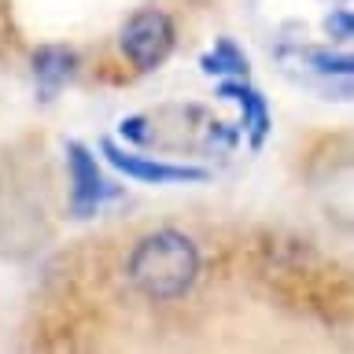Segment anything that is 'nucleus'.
Wrapping results in <instances>:
<instances>
[{"instance_id":"8","label":"nucleus","mask_w":354,"mask_h":354,"mask_svg":"<svg viewBox=\"0 0 354 354\" xmlns=\"http://www.w3.org/2000/svg\"><path fill=\"white\" fill-rule=\"evenodd\" d=\"M281 63L288 66H299V71H306L310 77H325V82H351L354 74V55L351 52H336V48H306V44H299V48H281Z\"/></svg>"},{"instance_id":"10","label":"nucleus","mask_w":354,"mask_h":354,"mask_svg":"<svg viewBox=\"0 0 354 354\" xmlns=\"http://www.w3.org/2000/svg\"><path fill=\"white\" fill-rule=\"evenodd\" d=\"M325 33L332 41H339V44H347L351 37H354V15H351V8H343V4H336L325 15Z\"/></svg>"},{"instance_id":"7","label":"nucleus","mask_w":354,"mask_h":354,"mask_svg":"<svg viewBox=\"0 0 354 354\" xmlns=\"http://www.w3.org/2000/svg\"><path fill=\"white\" fill-rule=\"evenodd\" d=\"M74 74H77V52L66 48V44H41L33 52V85H37L41 104H52Z\"/></svg>"},{"instance_id":"5","label":"nucleus","mask_w":354,"mask_h":354,"mask_svg":"<svg viewBox=\"0 0 354 354\" xmlns=\"http://www.w3.org/2000/svg\"><path fill=\"white\" fill-rule=\"evenodd\" d=\"M100 151H104V159L115 166L118 174H126L129 181H137V185H199V181H207V177H210L203 166L162 162V159H151V155L126 151V148H118L111 137L100 140Z\"/></svg>"},{"instance_id":"3","label":"nucleus","mask_w":354,"mask_h":354,"mask_svg":"<svg viewBox=\"0 0 354 354\" xmlns=\"http://www.w3.org/2000/svg\"><path fill=\"white\" fill-rule=\"evenodd\" d=\"M118 44H122V55L137 71H159L177 44L174 19L159 8H144V11L126 19V26L118 33Z\"/></svg>"},{"instance_id":"6","label":"nucleus","mask_w":354,"mask_h":354,"mask_svg":"<svg viewBox=\"0 0 354 354\" xmlns=\"http://www.w3.org/2000/svg\"><path fill=\"white\" fill-rule=\"evenodd\" d=\"M218 96L232 100V104L240 107V129H243V137H248L251 148L259 151L266 144V137H270V129H273L270 100H266L259 88L248 82V77H221V82H218Z\"/></svg>"},{"instance_id":"4","label":"nucleus","mask_w":354,"mask_h":354,"mask_svg":"<svg viewBox=\"0 0 354 354\" xmlns=\"http://www.w3.org/2000/svg\"><path fill=\"white\" fill-rule=\"evenodd\" d=\"M66 177H71V214L74 218H96L104 203L122 196L118 185H111L100 174L96 155L82 140H66Z\"/></svg>"},{"instance_id":"2","label":"nucleus","mask_w":354,"mask_h":354,"mask_svg":"<svg viewBox=\"0 0 354 354\" xmlns=\"http://www.w3.org/2000/svg\"><path fill=\"white\" fill-rule=\"evenodd\" d=\"M122 137L133 144H155V148H203V151H229L240 133L229 122L210 118L203 107H159L148 115H129L118 122Z\"/></svg>"},{"instance_id":"9","label":"nucleus","mask_w":354,"mask_h":354,"mask_svg":"<svg viewBox=\"0 0 354 354\" xmlns=\"http://www.w3.org/2000/svg\"><path fill=\"white\" fill-rule=\"evenodd\" d=\"M248 55L232 37H218L214 48L207 55H199V71L210 77H248Z\"/></svg>"},{"instance_id":"1","label":"nucleus","mask_w":354,"mask_h":354,"mask_svg":"<svg viewBox=\"0 0 354 354\" xmlns=\"http://www.w3.org/2000/svg\"><path fill=\"white\" fill-rule=\"evenodd\" d=\"M126 273L140 295L155 299V303H170L181 299L199 277V248L192 236L177 229H155L148 236L133 243Z\"/></svg>"}]
</instances>
